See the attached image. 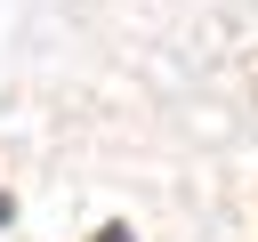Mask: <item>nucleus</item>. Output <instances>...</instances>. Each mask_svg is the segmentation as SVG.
Returning <instances> with one entry per match:
<instances>
[{
    "label": "nucleus",
    "instance_id": "obj_1",
    "mask_svg": "<svg viewBox=\"0 0 258 242\" xmlns=\"http://www.w3.org/2000/svg\"><path fill=\"white\" fill-rule=\"evenodd\" d=\"M97 242H121V234H97Z\"/></svg>",
    "mask_w": 258,
    "mask_h": 242
},
{
    "label": "nucleus",
    "instance_id": "obj_2",
    "mask_svg": "<svg viewBox=\"0 0 258 242\" xmlns=\"http://www.w3.org/2000/svg\"><path fill=\"white\" fill-rule=\"evenodd\" d=\"M0 218H8V202H0Z\"/></svg>",
    "mask_w": 258,
    "mask_h": 242
}]
</instances>
